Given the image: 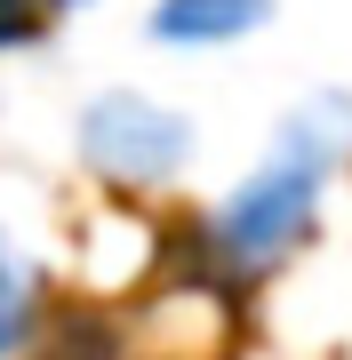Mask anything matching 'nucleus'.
Wrapping results in <instances>:
<instances>
[{"label": "nucleus", "mask_w": 352, "mask_h": 360, "mask_svg": "<svg viewBox=\"0 0 352 360\" xmlns=\"http://www.w3.org/2000/svg\"><path fill=\"white\" fill-rule=\"evenodd\" d=\"M256 25H273V0H152V16H144L160 49H224Z\"/></svg>", "instance_id": "obj_3"}, {"label": "nucleus", "mask_w": 352, "mask_h": 360, "mask_svg": "<svg viewBox=\"0 0 352 360\" xmlns=\"http://www.w3.org/2000/svg\"><path fill=\"white\" fill-rule=\"evenodd\" d=\"M72 144L105 184H169V176L193 168L200 129L144 89H96L72 120Z\"/></svg>", "instance_id": "obj_2"}, {"label": "nucleus", "mask_w": 352, "mask_h": 360, "mask_svg": "<svg viewBox=\"0 0 352 360\" xmlns=\"http://www.w3.org/2000/svg\"><path fill=\"white\" fill-rule=\"evenodd\" d=\"M25 328H32V264H25V248L0 232V360L25 345Z\"/></svg>", "instance_id": "obj_4"}, {"label": "nucleus", "mask_w": 352, "mask_h": 360, "mask_svg": "<svg viewBox=\"0 0 352 360\" xmlns=\"http://www.w3.org/2000/svg\"><path fill=\"white\" fill-rule=\"evenodd\" d=\"M344 153H352V96H304L296 112L280 120L273 153L216 200V217H209L216 257L233 272L280 264L288 248L313 232L320 193H328V168H337Z\"/></svg>", "instance_id": "obj_1"}]
</instances>
